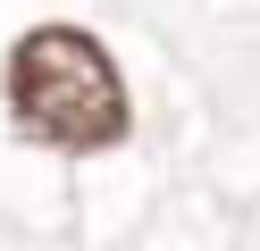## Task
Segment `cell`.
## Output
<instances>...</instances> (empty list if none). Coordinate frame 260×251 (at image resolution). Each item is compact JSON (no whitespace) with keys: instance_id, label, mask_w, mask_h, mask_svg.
Instances as JSON below:
<instances>
[{"instance_id":"cell-1","label":"cell","mask_w":260,"mask_h":251,"mask_svg":"<svg viewBox=\"0 0 260 251\" xmlns=\"http://www.w3.org/2000/svg\"><path fill=\"white\" fill-rule=\"evenodd\" d=\"M9 117L51 151H109L126 134L118 59L84 25H34L9 50Z\"/></svg>"}]
</instances>
